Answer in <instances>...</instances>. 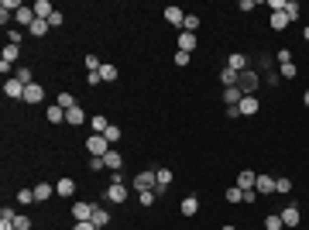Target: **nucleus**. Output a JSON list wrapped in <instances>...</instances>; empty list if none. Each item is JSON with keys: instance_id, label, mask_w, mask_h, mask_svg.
Segmentation results:
<instances>
[{"instance_id": "obj_1", "label": "nucleus", "mask_w": 309, "mask_h": 230, "mask_svg": "<svg viewBox=\"0 0 309 230\" xmlns=\"http://www.w3.org/2000/svg\"><path fill=\"white\" fill-rule=\"evenodd\" d=\"M86 148H90V158H103V155L110 151V141L103 134H90L86 137Z\"/></svg>"}, {"instance_id": "obj_2", "label": "nucleus", "mask_w": 309, "mask_h": 230, "mask_svg": "<svg viewBox=\"0 0 309 230\" xmlns=\"http://www.w3.org/2000/svg\"><path fill=\"white\" fill-rule=\"evenodd\" d=\"M131 186H134L137 192H144V189H154V186H158V175H154L151 169H144V172H137L134 179H131Z\"/></svg>"}, {"instance_id": "obj_3", "label": "nucleus", "mask_w": 309, "mask_h": 230, "mask_svg": "<svg viewBox=\"0 0 309 230\" xmlns=\"http://www.w3.org/2000/svg\"><path fill=\"white\" fill-rule=\"evenodd\" d=\"M107 203H127V182H110L107 192H103Z\"/></svg>"}, {"instance_id": "obj_4", "label": "nucleus", "mask_w": 309, "mask_h": 230, "mask_svg": "<svg viewBox=\"0 0 309 230\" xmlns=\"http://www.w3.org/2000/svg\"><path fill=\"white\" fill-rule=\"evenodd\" d=\"M93 213H97V203H72V220H76V223L93 220Z\"/></svg>"}, {"instance_id": "obj_5", "label": "nucleus", "mask_w": 309, "mask_h": 230, "mask_svg": "<svg viewBox=\"0 0 309 230\" xmlns=\"http://www.w3.org/2000/svg\"><path fill=\"white\" fill-rule=\"evenodd\" d=\"M237 90L244 96H254V90H258V76L254 72H241V79H237Z\"/></svg>"}, {"instance_id": "obj_6", "label": "nucleus", "mask_w": 309, "mask_h": 230, "mask_svg": "<svg viewBox=\"0 0 309 230\" xmlns=\"http://www.w3.org/2000/svg\"><path fill=\"white\" fill-rule=\"evenodd\" d=\"M258 110H261V103H258V96H244V100L237 103V114H241V117H254V114H258Z\"/></svg>"}, {"instance_id": "obj_7", "label": "nucleus", "mask_w": 309, "mask_h": 230, "mask_svg": "<svg viewBox=\"0 0 309 230\" xmlns=\"http://www.w3.org/2000/svg\"><path fill=\"white\" fill-rule=\"evenodd\" d=\"M4 93H7V100H24V83H18V79H4Z\"/></svg>"}, {"instance_id": "obj_8", "label": "nucleus", "mask_w": 309, "mask_h": 230, "mask_svg": "<svg viewBox=\"0 0 309 230\" xmlns=\"http://www.w3.org/2000/svg\"><path fill=\"white\" fill-rule=\"evenodd\" d=\"M45 100V90H41V83H31V86H24V103H41Z\"/></svg>"}, {"instance_id": "obj_9", "label": "nucleus", "mask_w": 309, "mask_h": 230, "mask_svg": "<svg viewBox=\"0 0 309 230\" xmlns=\"http://www.w3.org/2000/svg\"><path fill=\"white\" fill-rule=\"evenodd\" d=\"M55 192L62 196V199H69V196H76V182H72L69 175H62V179L55 182Z\"/></svg>"}, {"instance_id": "obj_10", "label": "nucleus", "mask_w": 309, "mask_h": 230, "mask_svg": "<svg viewBox=\"0 0 309 230\" xmlns=\"http://www.w3.org/2000/svg\"><path fill=\"white\" fill-rule=\"evenodd\" d=\"M254 182H258V175H254L251 169H241V172H237V182H234V186H237V189H254Z\"/></svg>"}, {"instance_id": "obj_11", "label": "nucleus", "mask_w": 309, "mask_h": 230, "mask_svg": "<svg viewBox=\"0 0 309 230\" xmlns=\"http://www.w3.org/2000/svg\"><path fill=\"white\" fill-rule=\"evenodd\" d=\"M103 162H107V169H110V172H120V169H124V155L117 151V148H110V151L103 155Z\"/></svg>"}, {"instance_id": "obj_12", "label": "nucleus", "mask_w": 309, "mask_h": 230, "mask_svg": "<svg viewBox=\"0 0 309 230\" xmlns=\"http://www.w3.org/2000/svg\"><path fill=\"white\" fill-rule=\"evenodd\" d=\"M254 192H258V196H268V192H275V175H258Z\"/></svg>"}, {"instance_id": "obj_13", "label": "nucleus", "mask_w": 309, "mask_h": 230, "mask_svg": "<svg viewBox=\"0 0 309 230\" xmlns=\"http://www.w3.org/2000/svg\"><path fill=\"white\" fill-rule=\"evenodd\" d=\"M299 220H302V213H299V206H295V203L282 210V223H285V227H299Z\"/></svg>"}, {"instance_id": "obj_14", "label": "nucleus", "mask_w": 309, "mask_h": 230, "mask_svg": "<svg viewBox=\"0 0 309 230\" xmlns=\"http://www.w3.org/2000/svg\"><path fill=\"white\" fill-rule=\"evenodd\" d=\"M268 24H271V28H275V31H285V28H289L292 21H289V14H285V11H271Z\"/></svg>"}, {"instance_id": "obj_15", "label": "nucleus", "mask_w": 309, "mask_h": 230, "mask_svg": "<svg viewBox=\"0 0 309 230\" xmlns=\"http://www.w3.org/2000/svg\"><path fill=\"white\" fill-rule=\"evenodd\" d=\"M227 69H234V72H248V55H244V52H234V55L227 58Z\"/></svg>"}, {"instance_id": "obj_16", "label": "nucleus", "mask_w": 309, "mask_h": 230, "mask_svg": "<svg viewBox=\"0 0 309 230\" xmlns=\"http://www.w3.org/2000/svg\"><path fill=\"white\" fill-rule=\"evenodd\" d=\"M162 14H165V21L175 24V28H182V21H186V11H182V7H165Z\"/></svg>"}, {"instance_id": "obj_17", "label": "nucleus", "mask_w": 309, "mask_h": 230, "mask_svg": "<svg viewBox=\"0 0 309 230\" xmlns=\"http://www.w3.org/2000/svg\"><path fill=\"white\" fill-rule=\"evenodd\" d=\"M179 213H182V216H196V213H199V199H196V196H186V199L179 203Z\"/></svg>"}, {"instance_id": "obj_18", "label": "nucleus", "mask_w": 309, "mask_h": 230, "mask_svg": "<svg viewBox=\"0 0 309 230\" xmlns=\"http://www.w3.org/2000/svg\"><path fill=\"white\" fill-rule=\"evenodd\" d=\"M196 45H199V38H196L193 31H182V35H179V52H193Z\"/></svg>"}, {"instance_id": "obj_19", "label": "nucleus", "mask_w": 309, "mask_h": 230, "mask_svg": "<svg viewBox=\"0 0 309 230\" xmlns=\"http://www.w3.org/2000/svg\"><path fill=\"white\" fill-rule=\"evenodd\" d=\"M241 100H244V93H241L237 86H223V103H227V107H237Z\"/></svg>"}, {"instance_id": "obj_20", "label": "nucleus", "mask_w": 309, "mask_h": 230, "mask_svg": "<svg viewBox=\"0 0 309 230\" xmlns=\"http://www.w3.org/2000/svg\"><path fill=\"white\" fill-rule=\"evenodd\" d=\"M52 192H55V186H52V182H38V186H35V203L52 199Z\"/></svg>"}, {"instance_id": "obj_21", "label": "nucleus", "mask_w": 309, "mask_h": 230, "mask_svg": "<svg viewBox=\"0 0 309 230\" xmlns=\"http://www.w3.org/2000/svg\"><path fill=\"white\" fill-rule=\"evenodd\" d=\"M55 14V7L48 4V0H35V18H41V21H48Z\"/></svg>"}, {"instance_id": "obj_22", "label": "nucleus", "mask_w": 309, "mask_h": 230, "mask_svg": "<svg viewBox=\"0 0 309 230\" xmlns=\"http://www.w3.org/2000/svg\"><path fill=\"white\" fill-rule=\"evenodd\" d=\"M28 31H31V38H45V35L52 31V24H48V21H41V18H35V24H31Z\"/></svg>"}, {"instance_id": "obj_23", "label": "nucleus", "mask_w": 309, "mask_h": 230, "mask_svg": "<svg viewBox=\"0 0 309 230\" xmlns=\"http://www.w3.org/2000/svg\"><path fill=\"white\" fill-rule=\"evenodd\" d=\"M18 58H21V45H4V52H0V62H11V65H14Z\"/></svg>"}, {"instance_id": "obj_24", "label": "nucleus", "mask_w": 309, "mask_h": 230, "mask_svg": "<svg viewBox=\"0 0 309 230\" xmlns=\"http://www.w3.org/2000/svg\"><path fill=\"white\" fill-rule=\"evenodd\" d=\"M45 120H48V124H62V120H65V110H62L58 103H52V107L45 110Z\"/></svg>"}, {"instance_id": "obj_25", "label": "nucleus", "mask_w": 309, "mask_h": 230, "mask_svg": "<svg viewBox=\"0 0 309 230\" xmlns=\"http://www.w3.org/2000/svg\"><path fill=\"white\" fill-rule=\"evenodd\" d=\"M86 120V110L83 107H72V110H65V124H72V127H79Z\"/></svg>"}, {"instance_id": "obj_26", "label": "nucleus", "mask_w": 309, "mask_h": 230, "mask_svg": "<svg viewBox=\"0 0 309 230\" xmlns=\"http://www.w3.org/2000/svg\"><path fill=\"white\" fill-rule=\"evenodd\" d=\"M107 127H110V120H107V117H103V114L90 117V131H93V134H103Z\"/></svg>"}, {"instance_id": "obj_27", "label": "nucleus", "mask_w": 309, "mask_h": 230, "mask_svg": "<svg viewBox=\"0 0 309 230\" xmlns=\"http://www.w3.org/2000/svg\"><path fill=\"white\" fill-rule=\"evenodd\" d=\"M14 21H18V24H28V28H31V24H35V7H21L18 14H14Z\"/></svg>"}, {"instance_id": "obj_28", "label": "nucleus", "mask_w": 309, "mask_h": 230, "mask_svg": "<svg viewBox=\"0 0 309 230\" xmlns=\"http://www.w3.org/2000/svg\"><path fill=\"white\" fill-rule=\"evenodd\" d=\"M14 79L24 83V86H31V83H35V76H31V69H28V65H18V69H14Z\"/></svg>"}, {"instance_id": "obj_29", "label": "nucleus", "mask_w": 309, "mask_h": 230, "mask_svg": "<svg viewBox=\"0 0 309 230\" xmlns=\"http://www.w3.org/2000/svg\"><path fill=\"white\" fill-rule=\"evenodd\" d=\"M107 223H110V213L103 210V206H97V213H93V227H100V230H103Z\"/></svg>"}, {"instance_id": "obj_30", "label": "nucleus", "mask_w": 309, "mask_h": 230, "mask_svg": "<svg viewBox=\"0 0 309 230\" xmlns=\"http://www.w3.org/2000/svg\"><path fill=\"white\" fill-rule=\"evenodd\" d=\"M285 223H282V213H268L265 216V230H282Z\"/></svg>"}, {"instance_id": "obj_31", "label": "nucleus", "mask_w": 309, "mask_h": 230, "mask_svg": "<svg viewBox=\"0 0 309 230\" xmlns=\"http://www.w3.org/2000/svg\"><path fill=\"white\" fill-rule=\"evenodd\" d=\"M55 103L62 107V110H72V107H79V103H76V96H72V93H58V100H55Z\"/></svg>"}, {"instance_id": "obj_32", "label": "nucleus", "mask_w": 309, "mask_h": 230, "mask_svg": "<svg viewBox=\"0 0 309 230\" xmlns=\"http://www.w3.org/2000/svg\"><path fill=\"white\" fill-rule=\"evenodd\" d=\"M275 192H278V196H285V192H292V179H285V175H278V179H275Z\"/></svg>"}, {"instance_id": "obj_33", "label": "nucleus", "mask_w": 309, "mask_h": 230, "mask_svg": "<svg viewBox=\"0 0 309 230\" xmlns=\"http://www.w3.org/2000/svg\"><path fill=\"white\" fill-rule=\"evenodd\" d=\"M237 79H241V72H234V69H223V72H220V83H223V86H237Z\"/></svg>"}, {"instance_id": "obj_34", "label": "nucleus", "mask_w": 309, "mask_h": 230, "mask_svg": "<svg viewBox=\"0 0 309 230\" xmlns=\"http://www.w3.org/2000/svg\"><path fill=\"white\" fill-rule=\"evenodd\" d=\"M35 203V189H21L18 192V206H31Z\"/></svg>"}, {"instance_id": "obj_35", "label": "nucleus", "mask_w": 309, "mask_h": 230, "mask_svg": "<svg viewBox=\"0 0 309 230\" xmlns=\"http://www.w3.org/2000/svg\"><path fill=\"white\" fill-rule=\"evenodd\" d=\"M182 31H199V18H196V14H186V21H182Z\"/></svg>"}, {"instance_id": "obj_36", "label": "nucleus", "mask_w": 309, "mask_h": 230, "mask_svg": "<svg viewBox=\"0 0 309 230\" xmlns=\"http://www.w3.org/2000/svg\"><path fill=\"white\" fill-rule=\"evenodd\" d=\"M100 79H103V83H117V65H103V69H100Z\"/></svg>"}, {"instance_id": "obj_37", "label": "nucleus", "mask_w": 309, "mask_h": 230, "mask_svg": "<svg viewBox=\"0 0 309 230\" xmlns=\"http://www.w3.org/2000/svg\"><path fill=\"white\" fill-rule=\"evenodd\" d=\"M83 65H86V72H100V69H103V62H100L97 55H86V62H83Z\"/></svg>"}, {"instance_id": "obj_38", "label": "nucleus", "mask_w": 309, "mask_h": 230, "mask_svg": "<svg viewBox=\"0 0 309 230\" xmlns=\"http://www.w3.org/2000/svg\"><path fill=\"white\" fill-rule=\"evenodd\" d=\"M285 14H289V21H295L299 14H302V7H299L295 0H285Z\"/></svg>"}, {"instance_id": "obj_39", "label": "nucleus", "mask_w": 309, "mask_h": 230, "mask_svg": "<svg viewBox=\"0 0 309 230\" xmlns=\"http://www.w3.org/2000/svg\"><path fill=\"white\" fill-rule=\"evenodd\" d=\"M103 137H107L110 144H117V141H120V127H117V124H110V127L103 131Z\"/></svg>"}, {"instance_id": "obj_40", "label": "nucleus", "mask_w": 309, "mask_h": 230, "mask_svg": "<svg viewBox=\"0 0 309 230\" xmlns=\"http://www.w3.org/2000/svg\"><path fill=\"white\" fill-rule=\"evenodd\" d=\"M137 196H141V203H144V206H154V203H158L154 189H144V192H137Z\"/></svg>"}, {"instance_id": "obj_41", "label": "nucleus", "mask_w": 309, "mask_h": 230, "mask_svg": "<svg viewBox=\"0 0 309 230\" xmlns=\"http://www.w3.org/2000/svg\"><path fill=\"white\" fill-rule=\"evenodd\" d=\"M227 199H230V203H244V189L230 186V189H227Z\"/></svg>"}, {"instance_id": "obj_42", "label": "nucleus", "mask_w": 309, "mask_h": 230, "mask_svg": "<svg viewBox=\"0 0 309 230\" xmlns=\"http://www.w3.org/2000/svg\"><path fill=\"white\" fill-rule=\"evenodd\" d=\"M14 230H31V220H28L24 213H18V216H14Z\"/></svg>"}, {"instance_id": "obj_43", "label": "nucleus", "mask_w": 309, "mask_h": 230, "mask_svg": "<svg viewBox=\"0 0 309 230\" xmlns=\"http://www.w3.org/2000/svg\"><path fill=\"white\" fill-rule=\"evenodd\" d=\"M90 172H107V162L103 158H90Z\"/></svg>"}, {"instance_id": "obj_44", "label": "nucleus", "mask_w": 309, "mask_h": 230, "mask_svg": "<svg viewBox=\"0 0 309 230\" xmlns=\"http://www.w3.org/2000/svg\"><path fill=\"white\" fill-rule=\"evenodd\" d=\"M14 216H18L14 206H4V210H0V220H4V223H14Z\"/></svg>"}, {"instance_id": "obj_45", "label": "nucleus", "mask_w": 309, "mask_h": 230, "mask_svg": "<svg viewBox=\"0 0 309 230\" xmlns=\"http://www.w3.org/2000/svg\"><path fill=\"white\" fill-rule=\"evenodd\" d=\"M62 21H65V14H62V11H55V14L48 18V24H52V28H62Z\"/></svg>"}, {"instance_id": "obj_46", "label": "nucleus", "mask_w": 309, "mask_h": 230, "mask_svg": "<svg viewBox=\"0 0 309 230\" xmlns=\"http://www.w3.org/2000/svg\"><path fill=\"white\" fill-rule=\"evenodd\" d=\"M282 76H285V79H295V65H292V62H285V65H282Z\"/></svg>"}, {"instance_id": "obj_47", "label": "nucleus", "mask_w": 309, "mask_h": 230, "mask_svg": "<svg viewBox=\"0 0 309 230\" xmlns=\"http://www.w3.org/2000/svg\"><path fill=\"white\" fill-rule=\"evenodd\" d=\"M175 65H189V52H175Z\"/></svg>"}, {"instance_id": "obj_48", "label": "nucleus", "mask_w": 309, "mask_h": 230, "mask_svg": "<svg viewBox=\"0 0 309 230\" xmlns=\"http://www.w3.org/2000/svg\"><path fill=\"white\" fill-rule=\"evenodd\" d=\"M285 62H292V52H289V48H282V52H278V65H285Z\"/></svg>"}, {"instance_id": "obj_49", "label": "nucleus", "mask_w": 309, "mask_h": 230, "mask_svg": "<svg viewBox=\"0 0 309 230\" xmlns=\"http://www.w3.org/2000/svg\"><path fill=\"white\" fill-rule=\"evenodd\" d=\"M7 45H21V31H7Z\"/></svg>"}, {"instance_id": "obj_50", "label": "nucleus", "mask_w": 309, "mask_h": 230, "mask_svg": "<svg viewBox=\"0 0 309 230\" xmlns=\"http://www.w3.org/2000/svg\"><path fill=\"white\" fill-rule=\"evenodd\" d=\"M86 83H90V86H100L103 79H100V72H86Z\"/></svg>"}, {"instance_id": "obj_51", "label": "nucleus", "mask_w": 309, "mask_h": 230, "mask_svg": "<svg viewBox=\"0 0 309 230\" xmlns=\"http://www.w3.org/2000/svg\"><path fill=\"white\" fill-rule=\"evenodd\" d=\"M72 230H100V227H93V220H83V223H76Z\"/></svg>"}, {"instance_id": "obj_52", "label": "nucleus", "mask_w": 309, "mask_h": 230, "mask_svg": "<svg viewBox=\"0 0 309 230\" xmlns=\"http://www.w3.org/2000/svg\"><path fill=\"white\" fill-rule=\"evenodd\" d=\"M244 203H258V192H254V189H244Z\"/></svg>"}, {"instance_id": "obj_53", "label": "nucleus", "mask_w": 309, "mask_h": 230, "mask_svg": "<svg viewBox=\"0 0 309 230\" xmlns=\"http://www.w3.org/2000/svg\"><path fill=\"white\" fill-rule=\"evenodd\" d=\"M302 103H306V110H309V90H306V93H302Z\"/></svg>"}, {"instance_id": "obj_54", "label": "nucleus", "mask_w": 309, "mask_h": 230, "mask_svg": "<svg viewBox=\"0 0 309 230\" xmlns=\"http://www.w3.org/2000/svg\"><path fill=\"white\" fill-rule=\"evenodd\" d=\"M302 38H306V41H309V24H306V28H302Z\"/></svg>"}, {"instance_id": "obj_55", "label": "nucleus", "mask_w": 309, "mask_h": 230, "mask_svg": "<svg viewBox=\"0 0 309 230\" xmlns=\"http://www.w3.org/2000/svg\"><path fill=\"white\" fill-rule=\"evenodd\" d=\"M223 230H237V227H234V223H227V227H223Z\"/></svg>"}]
</instances>
